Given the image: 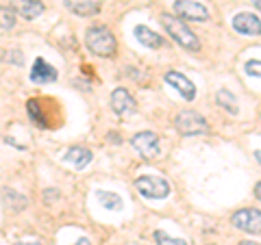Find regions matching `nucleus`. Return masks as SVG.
I'll return each mask as SVG.
<instances>
[{
	"label": "nucleus",
	"mask_w": 261,
	"mask_h": 245,
	"mask_svg": "<svg viewBox=\"0 0 261 245\" xmlns=\"http://www.w3.org/2000/svg\"><path fill=\"white\" fill-rule=\"evenodd\" d=\"M246 74H250V76H261V61H257V59L248 61V63H246Z\"/></svg>",
	"instance_id": "obj_22"
},
{
	"label": "nucleus",
	"mask_w": 261,
	"mask_h": 245,
	"mask_svg": "<svg viewBox=\"0 0 261 245\" xmlns=\"http://www.w3.org/2000/svg\"><path fill=\"white\" fill-rule=\"evenodd\" d=\"M135 189L144 198H150V200H163L170 195V185L159 176H140L135 180Z\"/></svg>",
	"instance_id": "obj_4"
},
{
	"label": "nucleus",
	"mask_w": 261,
	"mask_h": 245,
	"mask_svg": "<svg viewBox=\"0 0 261 245\" xmlns=\"http://www.w3.org/2000/svg\"><path fill=\"white\" fill-rule=\"evenodd\" d=\"M174 126L176 130L181 133L183 137H196V135H205L209 126H207V119L196 111H181L178 115L174 117Z\"/></svg>",
	"instance_id": "obj_3"
},
{
	"label": "nucleus",
	"mask_w": 261,
	"mask_h": 245,
	"mask_svg": "<svg viewBox=\"0 0 261 245\" xmlns=\"http://www.w3.org/2000/svg\"><path fill=\"white\" fill-rule=\"evenodd\" d=\"M11 9L24 20H35L46 11V7L42 0H11Z\"/></svg>",
	"instance_id": "obj_10"
},
{
	"label": "nucleus",
	"mask_w": 261,
	"mask_h": 245,
	"mask_svg": "<svg viewBox=\"0 0 261 245\" xmlns=\"http://www.w3.org/2000/svg\"><path fill=\"white\" fill-rule=\"evenodd\" d=\"M242 245H259V243H250V241H242Z\"/></svg>",
	"instance_id": "obj_29"
},
{
	"label": "nucleus",
	"mask_w": 261,
	"mask_h": 245,
	"mask_svg": "<svg viewBox=\"0 0 261 245\" xmlns=\"http://www.w3.org/2000/svg\"><path fill=\"white\" fill-rule=\"evenodd\" d=\"M63 5L74 15H81V18H92V15L100 11V5L96 0H63Z\"/></svg>",
	"instance_id": "obj_14"
},
{
	"label": "nucleus",
	"mask_w": 261,
	"mask_h": 245,
	"mask_svg": "<svg viewBox=\"0 0 261 245\" xmlns=\"http://www.w3.org/2000/svg\"><path fill=\"white\" fill-rule=\"evenodd\" d=\"M161 24H163V28H166L168 35L172 37L178 46H183L185 50H190V52H198V50H200L198 37L194 35V30L187 26L185 20H181L178 15L163 13V15H161Z\"/></svg>",
	"instance_id": "obj_2"
},
{
	"label": "nucleus",
	"mask_w": 261,
	"mask_h": 245,
	"mask_svg": "<svg viewBox=\"0 0 261 245\" xmlns=\"http://www.w3.org/2000/svg\"><path fill=\"white\" fill-rule=\"evenodd\" d=\"M250 3H252V5H255V7H257V9L261 11V0H250Z\"/></svg>",
	"instance_id": "obj_25"
},
{
	"label": "nucleus",
	"mask_w": 261,
	"mask_h": 245,
	"mask_svg": "<svg viewBox=\"0 0 261 245\" xmlns=\"http://www.w3.org/2000/svg\"><path fill=\"white\" fill-rule=\"evenodd\" d=\"M92 159H94L92 150L83 148V145H74V148H70L68 152L63 154V161H65V163H72V165H74L76 169L87 167L89 163H92Z\"/></svg>",
	"instance_id": "obj_13"
},
{
	"label": "nucleus",
	"mask_w": 261,
	"mask_h": 245,
	"mask_svg": "<svg viewBox=\"0 0 261 245\" xmlns=\"http://www.w3.org/2000/svg\"><path fill=\"white\" fill-rule=\"evenodd\" d=\"M233 28L240 33V35H248V37H257L261 35V20L255 13L242 11L233 18Z\"/></svg>",
	"instance_id": "obj_8"
},
{
	"label": "nucleus",
	"mask_w": 261,
	"mask_h": 245,
	"mask_svg": "<svg viewBox=\"0 0 261 245\" xmlns=\"http://www.w3.org/2000/svg\"><path fill=\"white\" fill-rule=\"evenodd\" d=\"M96 198L102 204V208H109V210H120L122 208V198L113 191H98Z\"/></svg>",
	"instance_id": "obj_17"
},
{
	"label": "nucleus",
	"mask_w": 261,
	"mask_h": 245,
	"mask_svg": "<svg viewBox=\"0 0 261 245\" xmlns=\"http://www.w3.org/2000/svg\"><path fill=\"white\" fill-rule=\"evenodd\" d=\"M109 141H111V143H120V135H118V133L109 135Z\"/></svg>",
	"instance_id": "obj_23"
},
{
	"label": "nucleus",
	"mask_w": 261,
	"mask_h": 245,
	"mask_svg": "<svg viewBox=\"0 0 261 245\" xmlns=\"http://www.w3.org/2000/svg\"><path fill=\"white\" fill-rule=\"evenodd\" d=\"M15 245H42V243H35V241H31V243H15Z\"/></svg>",
	"instance_id": "obj_27"
},
{
	"label": "nucleus",
	"mask_w": 261,
	"mask_h": 245,
	"mask_svg": "<svg viewBox=\"0 0 261 245\" xmlns=\"http://www.w3.org/2000/svg\"><path fill=\"white\" fill-rule=\"evenodd\" d=\"M216 102H218V107H222L226 113H231V115H238L240 113L238 98L228 91V89H220V91L216 94Z\"/></svg>",
	"instance_id": "obj_16"
},
{
	"label": "nucleus",
	"mask_w": 261,
	"mask_h": 245,
	"mask_svg": "<svg viewBox=\"0 0 261 245\" xmlns=\"http://www.w3.org/2000/svg\"><path fill=\"white\" fill-rule=\"evenodd\" d=\"M231 224L248 234H261V210L242 208L231 217Z\"/></svg>",
	"instance_id": "obj_5"
},
{
	"label": "nucleus",
	"mask_w": 261,
	"mask_h": 245,
	"mask_svg": "<svg viewBox=\"0 0 261 245\" xmlns=\"http://www.w3.org/2000/svg\"><path fill=\"white\" fill-rule=\"evenodd\" d=\"M154 241H157V245H187L183 239H172V236H168L161 230L154 232Z\"/></svg>",
	"instance_id": "obj_21"
},
{
	"label": "nucleus",
	"mask_w": 261,
	"mask_h": 245,
	"mask_svg": "<svg viewBox=\"0 0 261 245\" xmlns=\"http://www.w3.org/2000/svg\"><path fill=\"white\" fill-rule=\"evenodd\" d=\"M135 37H137V42H140L142 46L150 48V50H159V48H163V44H166L161 35H157V33L150 30L148 26H144V24L135 26Z\"/></svg>",
	"instance_id": "obj_15"
},
{
	"label": "nucleus",
	"mask_w": 261,
	"mask_h": 245,
	"mask_svg": "<svg viewBox=\"0 0 261 245\" xmlns=\"http://www.w3.org/2000/svg\"><path fill=\"white\" fill-rule=\"evenodd\" d=\"M27 113H29V117L35 126H42V128L46 126V115H44V111H42V107H39V102L35 100V98L27 102Z\"/></svg>",
	"instance_id": "obj_18"
},
{
	"label": "nucleus",
	"mask_w": 261,
	"mask_h": 245,
	"mask_svg": "<svg viewBox=\"0 0 261 245\" xmlns=\"http://www.w3.org/2000/svg\"><path fill=\"white\" fill-rule=\"evenodd\" d=\"M174 11L181 20H190V22H207L209 20L207 7L196 3V0H176Z\"/></svg>",
	"instance_id": "obj_7"
},
{
	"label": "nucleus",
	"mask_w": 261,
	"mask_h": 245,
	"mask_svg": "<svg viewBox=\"0 0 261 245\" xmlns=\"http://www.w3.org/2000/svg\"><path fill=\"white\" fill-rule=\"evenodd\" d=\"M255 195H257V200L261 202V182H257V187H255Z\"/></svg>",
	"instance_id": "obj_24"
},
{
	"label": "nucleus",
	"mask_w": 261,
	"mask_h": 245,
	"mask_svg": "<svg viewBox=\"0 0 261 245\" xmlns=\"http://www.w3.org/2000/svg\"><path fill=\"white\" fill-rule=\"evenodd\" d=\"M5 200L9 202V206L13 210H22L24 206H27V198L24 195H20L18 191H13V189H7L5 191Z\"/></svg>",
	"instance_id": "obj_20"
},
{
	"label": "nucleus",
	"mask_w": 261,
	"mask_h": 245,
	"mask_svg": "<svg viewBox=\"0 0 261 245\" xmlns=\"http://www.w3.org/2000/svg\"><path fill=\"white\" fill-rule=\"evenodd\" d=\"M76 245H89V241H87V239H81Z\"/></svg>",
	"instance_id": "obj_28"
},
{
	"label": "nucleus",
	"mask_w": 261,
	"mask_h": 245,
	"mask_svg": "<svg viewBox=\"0 0 261 245\" xmlns=\"http://www.w3.org/2000/svg\"><path fill=\"white\" fill-rule=\"evenodd\" d=\"M111 109H113V113H118V115L133 113L135 111V98L128 94V89L118 87L116 91L111 94Z\"/></svg>",
	"instance_id": "obj_11"
},
{
	"label": "nucleus",
	"mask_w": 261,
	"mask_h": 245,
	"mask_svg": "<svg viewBox=\"0 0 261 245\" xmlns=\"http://www.w3.org/2000/svg\"><path fill=\"white\" fill-rule=\"evenodd\" d=\"M130 145H133V148L140 152L144 159H157L159 152H161L159 137L154 135V133H148V130L133 135V139H130Z\"/></svg>",
	"instance_id": "obj_6"
},
{
	"label": "nucleus",
	"mask_w": 261,
	"mask_h": 245,
	"mask_svg": "<svg viewBox=\"0 0 261 245\" xmlns=\"http://www.w3.org/2000/svg\"><path fill=\"white\" fill-rule=\"evenodd\" d=\"M31 80L33 83H37V85L55 83L57 80V70L48 61L35 59V63H33V68H31Z\"/></svg>",
	"instance_id": "obj_12"
},
{
	"label": "nucleus",
	"mask_w": 261,
	"mask_h": 245,
	"mask_svg": "<svg viewBox=\"0 0 261 245\" xmlns=\"http://www.w3.org/2000/svg\"><path fill=\"white\" fill-rule=\"evenodd\" d=\"M255 159H257V163L261 165V150H257V152H255Z\"/></svg>",
	"instance_id": "obj_26"
},
{
	"label": "nucleus",
	"mask_w": 261,
	"mask_h": 245,
	"mask_svg": "<svg viewBox=\"0 0 261 245\" xmlns=\"http://www.w3.org/2000/svg\"><path fill=\"white\" fill-rule=\"evenodd\" d=\"M15 11L9 9V7H5V5H0V28H5V30H11L15 26Z\"/></svg>",
	"instance_id": "obj_19"
},
{
	"label": "nucleus",
	"mask_w": 261,
	"mask_h": 245,
	"mask_svg": "<svg viewBox=\"0 0 261 245\" xmlns=\"http://www.w3.org/2000/svg\"><path fill=\"white\" fill-rule=\"evenodd\" d=\"M163 80L170 85V87H174L178 94H181L185 100H194L196 98V87H194V83L187 76H183L181 72H168L166 76H163Z\"/></svg>",
	"instance_id": "obj_9"
},
{
	"label": "nucleus",
	"mask_w": 261,
	"mask_h": 245,
	"mask_svg": "<svg viewBox=\"0 0 261 245\" xmlns=\"http://www.w3.org/2000/svg\"><path fill=\"white\" fill-rule=\"evenodd\" d=\"M85 46L87 50L96 54V56H102V59H109V56H116L118 50V42H116V35L102 24H96V26H89L85 33Z\"/></svg>",
	"instance_id": "obj_1"
}]
</instances>
